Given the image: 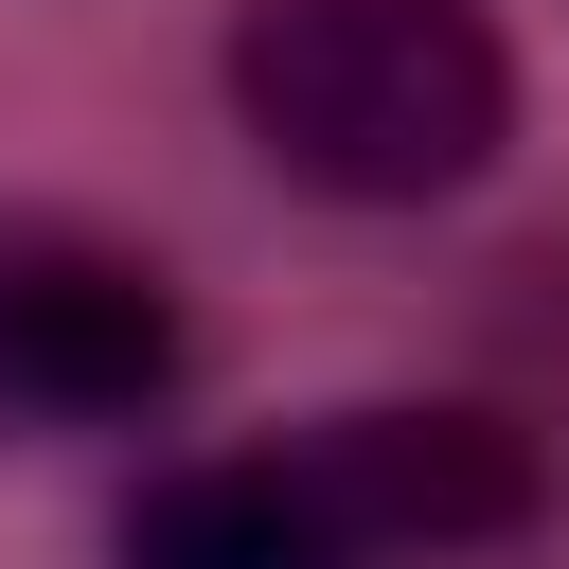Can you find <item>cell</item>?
<instances>
[{
    "label": "cell",
    "instance_id": "obj_4",
    "mask_svg": "<svg viewBox=\"0 0 569 569\" xmlns=\"http://www.w3.org/2000/svg\"><path fill=\"white\" fill-rule=\"evenodd\" d=\"M124 569H356L302 498L284 445H213V462H160L124 498Z\"/></svg>",
    "mask_w": 569,
    "mask_h": 569
},
{
    "label": "cell",
    "instance_id": "obj_3",
    "mask_svg": "<svg viewBox=\"0 0 569 569\" xmlns=\"http://www.w3.org/2000/svg\"><path fill=\"white\" fill-rule=\"evenodd\" d=\"M284 462L356 569H445V551L533 533V445L498 409H320L284 427Z\"/></svg>",
    "mask_w": 569,
    "mask_h": 569
},
{
    "label": "cell",
    "instance_id": "obj_2",
    "mask_svg": "<svg viewBox=\"0 0 569 569\" xmlns=\"http://www.w3.org/2000/svg\"><path fill=\"white\" fill-rule=\"evenodd\" d=\"M178 391V284L107 231L0 213V445L36 427H124Z\"/></svg>",
    "mask_w": 569,
    "mask_h": 569
},
{
    "label": "cell",
    "instance_id": "obj_1",
    "mask_svg": "<svg viewBox=\"0 0 569 569\" xmlns=\"http://www.w3.org/2000/svg\"><path fill=\"white\" fill-rule=\"evenodd\" d=\"M231 124L267 178L338 213H445L516 142V36L498 0H231Z\"/></svg>",
    "mask_w": 569,
    "mask_h": 569
}]
</instances>
